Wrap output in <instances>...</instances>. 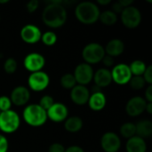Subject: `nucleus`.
Returning a JSON list of instances; mask_svg holds the SVG:
<instances>
[{"label":"nucleus","instance_id":"obj_20","mask_svg":"<svg viewBox=\"0 0 152 152\" xmlns=\"http://www.w3.org/2000/svg\"><path fill=\"white\" fill-rule=\"evenodd\" d=\"M126 150V152H146L147 144L144 139L135 135L127 140Z\"/></svg>","mask_w":152,"mask_h":152},{"label":"nucleus","instance_id":"obj_45","mask_svg":"<svg viewBox=\"0 0 152 152\" xmlns=\"http://www.w3.org/2000/svg\"><path fill=\"white\" fill-rule=\"evenodd\" d=\"M0 113H1V111H0Z\"/></svg>","mask_w":152,"mask_h":152},{"label":"nucleus","instance_id":"obj_27","mask_svg":"<svg viewBox=\"0 0 152 152\" xmlns=\"http://www.w3.org/2000/svg\"><path fill=\"white\" fill-rule=\"evenodd\" d=\"M58 38L56 34L53 31H46L41 36V41L45 45L47 46H53L56 44Z\"/></svg>","mask_w":152,"mask_h":152},{"label":"nucleus","instance_id":"obj_40","mask_svg":"<svg viewBox=\"0 0 152 152\" xmlns=\"http://www.w3.org/2000/svg\"><path fill=\"white\" fill-rule=\"evenodd\" d=\"M118 3H119V4H121V6L125 9V8H126V7H128V6H131L132 4L134 3V1H133V0H119Z\"/></svg>","mask_w":152,"mask_h":152},{"label":"nucleus","instance_id":"obj_15","mask_svg":"<svg viewBox=\"0 0 152 152\" xmlns=\"http://www.w3.org/2000/svg\"><path fill=\"white\" fill-rule=\"evenodd\" d=\"M90 91L85 86L77 85L70 90V99L77 105H85L88 102Z\"/></svg>","mask_w":152,"mask_h":152},{"label":"nucleus","instance_id":"obj_2","mask_svg":"<svg viewBox=\"0 0 152 152\" xmlns=\"http://www.w3.org/2000/svg\"><path fill=\"white\" fill-rule=\"evenodd\" d=\"M100 13L98 5L89 1L81 2L75 8V15L77 20L86 25L95 23L99 20Z\"/></svg>","mask_w":152,"mask_h":152},{"label":"nucleus","instance_id":"obj_10","mask_svg":"<svg viewBox=\"0 0 152 152\" xmlns=\"http://www.w3.org/2000/svg\"><path fill=\"white\" fill-rule=\"evenodd\" d=\"M23 65L25 69L30 73L42 71L45 65V59L41 53H30L24 58Z\"/></svg>","mask_w":152,"mask_h":152},{"label":"nucleus","instance_id":"obj_39","mask_svg":"<svg viewBox=\"0 0 152 152\" xmlns=\"http://www.w3.org/2000/svg\"><path fill=\"white\" fill-rule=\"evenodd\" d=\"M65 152H85L84 150L79 147V146H77V145H73V146H70L69 147L68 149L65 150Z\"/></svg>","mask_w":152,"mask_h":152},{"label":"nucleus","instance_id":"obj_41","mask_svg":"<svg viewBox=\"0 0 152 152\" xmlns=\"http://www.w3.org/2000/svg\"><path fill=\"white\" fill-rule=\"evenodd\" d=\"M145 111L148 112V114H150V115L152 114V102H147Z\"/></svg>","mask_w":152,"mask_h":152},{"label":"nucleus","instance_id":"obj_6","mask_svg":"<svg viewBox=\"0 0 152 152\" xmlns=\"http://www.w3.org/2000/svg\"><path fill=\"white\" fill-rule=\"evenodd\" d=\"M120 19L126 28L133 29L140 25L142 21V14L138 8L131 5L122 11L120 13Z\"/></svg>","mask_w":152,"mask_h":152},{"label":"nucleus","instance_id":"obj_29","mask_svg":"<svg viewBox=\"0 0 152 152\" xmlns=\"http://www.w3.org/2000/svg\"><path fill=\"white\" fill-rule=\"evenodd\" d=\"M18 64L13 58H8L4 63V69L7 74H13L17 70Z\"/></svg>","mask_w":152,"mask_h":152},{"label":"nucleus","instance_id":"obj_5","mask_svg":"<svg viewBox=\"0 0 152 152\" xmlns=\"http://www.w3.org/2000/svg\"><path fill=\"white\" fill-rule=\"evenodd\" d=\"M105 54L104 47L99 43H90L82 51V57L86 61L85 63L89 65L101 62Z\"/></svg>","mask_w":152,"mask_h":152},{"label":"nucleus","instance_id":"obj_36","mask_svg":"<svg viewBox=\"0 0 152 152\" xmlns=\"http://www.w3.org/2000/svg\"><path fill=\"white\" fill-rule=\"evenodd\" d=\"M102 63L104 64V66L107 67V68L112 67V66L114 65V58L111 57V56H109V55H107V54H105V56L103 57V59H102ZM107 68H106V69H107Z\"/></svg>","mask_w":152,"mask_h":152},{"label":"nucleus","instance_id":"obj_11","mask_svg":"<svg viewBox=\"0 0 152 152\" xmlns=\"http://www.w3.org/2000/svg\"><path fill=\"white\" fill-rule=\"evenodd\" d=\"M21 40L28 45H35L41 40V30L34 24H27L23 26L20 31Z\"/></svg>","mask_w":152,"mask_h":152},{"label":"nucleus","instance_id":"obj_8","mask_svg":"<svg viewBox=\"0 0 152 152\" xmlns=\"http://www.w3.org/2000/svg\"><path fill=\"white\" fill-rule=\"evenodd\" d=\"M94 69L91 65L87 63H80L78 64L74 70V77L77 85L86 86L88 85L94 77Z\"/></svg>","mask_w":152,"mask_h":152},{"label":"nucleus","instance_id":"obj_44","mask_svg":"<svg viewBox=\"0 0 152 152\" xmlns=\"http://www.w3.org/2000/svg\"><path fill=\"white\" fill-rule=\"evenodd\" d=\"M0 20H1V16H0Z\"/></svg>","mask_w":152,"mask_h":152},{"label":"nucleus","instance_id":"obj_13","mask_svg":"<svg viewBox=\"0 0 152 152\" xmlns=\"http://www.w3.org/2000/svg\"><path fill=\"white\" fill-rule=\"evenodd\" d=\"M47 118L55 123L64 122L69 116V110L66 105L61 102H54L53 106L46 111Z\"/></svg>","mask_w":152,"mask_h":152},{"label":"nucleus","instance_id":"obj_25","mask_svg":"<svg viewBox=\"0 0 152 152\" xmlns=\"http://www.w3.org/2000/svg\"><path fill=\"white\" fill-rule=\"evenodd\" d=\"M120 134L127 140L135 136L136 135L135 125L134 123H130V122L123 124L120 127Z\"/></svg>","mask_w":152,"mask_h":152},{"label":"nucleus","instance_id":"obj_24","mask_svg":"<svg viewBox=\"0 0 152 152\" xmlns=\"http://www.w3.org/2000/svg\"><path fill=\"white\" fill-rule=\"evenodd\" d=\"M128 66L132 73V76H142L147 68L146 63L141 60H135L132 61L131 64Z\"/></svg>","mask_w":152,"mask_h":152},{"label":"nucleus","instance_id":"obj_26","mask_svg":"<svg viewBox=\"0 0 152 152\" xmlns=\"http://www.w3.org/2000/svg\"><path fill=\"white\" fill-rule=\"evenodd\" d=\"M61 86L63 88H65V89H70L71 90L77 84L76 82V79H75L73 74L67 73V74H64L61 77Z\"/></svg>","mask_w":152,"mask_h":152},{"label":"nucleus","instance_id":"obj_30","mask_svg":"<svg viewBox=\"0 0 152 152\" xmlns=\"http://www.w3.org/2000/svg\"><path fill=\"white\" fill-rule=\"evenodd\" d=\"M54 99L51 96V95H44L41 99H40V102L38 103V105L44 109L45 111H47L52 106L53 104L54 103Z\"/></svg>","mask_w":152,"mask_h":152},{"label":"nucleus","instance_id":"obj_4","mask_svg":"<svg viewBox=\"0 0 152 152\" xmlns=\"http://www.w3.org/2000/svg\"><path fill=\"white\" fill-rule=\"evenodd\" d=\"M20 125V119L17 112L12 110L0 113V131L4 134L16 132Z\"/></svg>","mask_w":152,"mask_h":152},{"label":"nucleus","instance_id":"obj_9","mask_svg":"<svg viewBox=\"0 0 152 152\" xmlns=\"http://www.w3.org/2000/svg\"><path fill=\"white\" fill-rule=\"evenodd\" d=\"M111 72L112 82L119 86H124L129 83L132 78V73L130 71L129 66L125 63H119L113 67Z\"/></svg>","mask_w":152,"mask_h":152},{"label":"nucleus","instance_id":"obj_22","mask_svg":"<svg viewBox=\"0 0 152 152\" xmlns=\"http://www.w3.org/2000/svg\"><path fill=\"white\" fill-rule=\"evenodd\" d=\"M64 128L69 133H77L83 128V120L77 116L68 118L64 121Z\"/></svg>","mask_w":152,"mask_h":152},{"label":"nucleus","instance_id":"obj_23","mask_svg":"<svg viewBox=\"0 0 152 152\" xmlns=\"http://www.w3.org/2000/svg\"><path fill=\"white\" fill-rule=\"evenodd\" d=\"M99 20L104 25L112 26V25L117 23L118 15L114 12H112L110 10H107V11H104V12L100 13Z\"/></svg>","mask_w":152,"mask_h":152},{"label":"nucleus","instance_id":"obj_7","mask_svg":"<svg viewBox=\"0 0 152 152\" xmlns=\"http://www.w3.org/2000/svg\"><path fill=\"white\" fill-rule=\"evenodd\" d=\"M50 84V77L48 74L44 71H37L30 73L28 78V87L35 92H41L45 90Z\"/></svg>","mask_w":152,"mask_h":152},{"label":"nucleus","instance_id":"obj_17","mask_svg":"<svg viewBox=\"0 0 152 152\" xmlns=\"http://www.w3.org/2000/svg\"><path fill=\"white\" fill-rule=\"evenodd\" d=\"M93 80L94 81V84L99 88H104L109 86L112 83V77L111 72L110 69L106 68L99 69L97 71L94 73Z\"/></svg>","mask_w":152,"mask_h":152},{"label":"nucleus","instance_id":"obj_12","mask_svg":"<svg viewBox=\"0 0 152 152\" xmlns=\"http://www.w3.org/2000/svg\"><path fill=\"white\" fill-rule=\"evenodd\" d=\"M101 146L105 152H118L121 147V141L117 134L107 132L101 138Z\"/></svg>","mask_w":152,"mask_h":152},{"label":"nucleus","instance_id":"obj_28","mask_svg":"<svg viewBox=\"0 0 152 152\" xmlns=\"http://www.w3.org/2000/svg\"><path fill=\"white\" fill-rule=\"evenodd\" d=\"M130 87L134 90H141L145 86V81L142 77V76H133L130 79L129 83Z\"/></svg>","mask_w":152,"mask_h":152},{"label":"nucleus","instance_id":"obj_16","mask_svg":"<svg viewBox=\"0 0 152 152\" xmlns=\"http://www.w3.org/2000/svg\"><path fill=\"white\" fill-rule=\"evenodd\" d=\"M29 98H30L29 90L22 86H19L13 88L10 96L12 104H14L15 106L25 105L29 101Z\"/></svg>","mask_w":152,"mask_h":152},{"label":"nucleus","instance_id":"obj_38","mask_svg":"<svg viewBox=\"0 0 152 152\" xmlns=\"http://www.w3.org/2000/svg\"><path fill=\"white\" fill-rule=\"evenodd\" d=\"M124 10V8L121 6V4L118 3V2H116L114 4H113V7H112V12H114L117 15L118 13H121L122 11Z\"/></svg>","mask_w":152,"mask_h":152},{"label":"nucleus","instance_id":"obj_33","mask_svg":"<svg viewBox=\"0 0 152 152\" xmlns=\"http://www.w3.org/2000/svg\"><path fill=\"white\" fill-rule=\"evenodd\" d=\"M38 5H39V2L37 0H30L28 2L27 5H26V8L28 10V12L32 13L34 12H36L38 8Z\"/></svg>","mask_w":152,"mask_h":152},{"label":"nucleus","instance_id":"obj_3","mask_svg":"<svg viewBox=\"0 0 152 152\" xmlns=\"http://www.w3.org/2000/svg\"><path fill=\"white\" fill-rule=\"evenodd\" d=\"M23 119L30 126L38 127L44 126L47 121L46 111L38 104H30L23 110Z\"/></svg>","mask_w":152,"mask_h":152},{"label":"nucleus","instance_id":"obj_18","mask_svg":"<svg viewBox=\"0 0 152 152\" xmlns=\"http://www.w3.org/2000/svg\"><path fill=\"white\" fill-rule=\"evenodd\" d=\"M88 105L89 108L94 111H101L102 110L107 103L106 96L102 92L93 93L90 94L89 100H88Z\"/></svg>","mask_w":152,"mask_h":152},{"label":"nucleus","instance_id":"obj_1","mask_svg":"<svg viewBox=\"0 0 152 152\" xmlns=\"http://www.w3.org/2000/svg\"><path fill=\"white\" fill-rule=\"evenodd\" d=\"M62 1H50L42 12V20L49 28H58L67 21V11Z\"/></svg>","mask_w":152,"mask_h":152},{"label":"nucleus","instance_id":"obj_14","mask_svg":"<svg viewBox=\"0 0 152 152\" xmlns=\"http://www.w3.org/2000/svg\"><path fill=\"white\" fill-rule=\"evenodd\" d=\"M147 102L141 96H134L131 98L126 106V111L130 117H138L145 111Z\"/></svg>","mask_w":152,"mask_h":152},{"label":"nucleus","instance_id":"obj_32","mask_svg":"<svg viewBox=\"0 0 152 152\" xmlns=\"http://www.w3.org/2000/svg\"><path fill=\"white\" fill-rule=\"evenodd\" d=\"M142 77L145 81V83L149 84V86H151L152 84V67L150 66H147L143 75H142Z\"/></svg>","mask_w":152,"mask_h":152},{"label":"nucleus","instance_id":"obj_43","mask_svg":"<svg viewBox=\"0 0 152 152\" xmlns=\"http://www.w3.org/2000/svg\"><path fill=\"white\" fill-rule=\"evenodd\" d=\"M8 2H9V0H0V4H6Z\"/></svg>","mask_w":152,"mask_h":152},{"label":"nucleus","instance_id":"obj_19","mask_svg":"<svg viewBox=\"0 0 152 152\" xmlns=\"http://www.w3.org/2000/svg\"><path fill=\"white\" fill-rule=\"evenodd\" d=\"M105 53L111 57H117L121 55L125 51V44L121 39L114 38L108 42L106 47L104 48Z\"/></svg>","mask_w":152,"mask_h":152},{"label":"nucleus","instance_id":"obj_35","mask_svg":"<svg viewBox=\"0 0 152 152\" xmlns=\"http://www.w3.org/2000/svg\"><path fill=\"white\" fill-rule=\"evenodd\" d=\"M8 147L9 143L7 138L4 135L0 134V152H7Z\"/></svg>","mask_w":152,"mask_h":152},{"label":"nucleus","instance_id":"obj_42","mask_svg":"<svg viewBox=\"0 0 152 152\" xmlns=\"http://www.w3.org/2000/svg\"><path fill=\"white\" fill-rule=\"evenodd\" d=\"M97 3L102 5H107L109 4H110V0H98Z\"/></svg>","mask_w":152,"mask_h":152},{"label":"nucleus","instance_id":"obj_34","mask_svg":"<svg viewBox=\"0 0 152 152\" xmlns=\"http://www.w3.org/2000/svg\"><path fill=\"white\" fill-rule=\"evenodd\" d=\"M65 148L62 144L58 143V142H54L53 144L50 145L48 152H65Z\"/></svg>","mask_w":152,"mask_h":152},{"label":"nucleus","instance_id":"obj_37","mask_svg":"<svg viewBox=\"0 0 152 152\" xmlns=\"http://www.w3.org/2000/svg\"><path fill=\"white\" fill-rule=\"evenodd\" d=\"M145 101L147 102H152V86H149L145 91Z\"/></svg>","mask_w":152,"mask_h":152},{"label":"nucleus","instance_id":"obj_21","mask_svg":"<svg viewBox=\"0 0 152 152\" xmlns=\"http://www.w3.org/2000/svg\"><path fill=\"white\" fill-rule=\"evenodd\" d=\"M136 135L142 138H150L152 135V122L149 119L141 120L135 125Z\"/></svg>","mask_w":152,"mask_h":152},{"label":"nucleus","instance_id":"obj_31","mask_svg":"<svg viewBox=\"0 0 152 152\" xmlns=\"http://www.w3.org/2000/svg\"><path fill=\"white\" fill-rule=\"evenodd\" d=\"M12 102L10 100V97L6 96V95H2L0 96V111L4 112V111H7L12 110Z\"/></svg>","mask_w":152,"mask_h":152}]
</instances>
